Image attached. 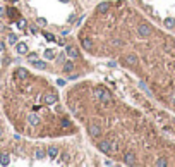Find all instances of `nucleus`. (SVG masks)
Here are the masks:
<instances>
[{
    "label": "nucleus",
    "instance_id": "1",
    "mask_svg": "<svg viewBox=\"0 0 175 167\" xmlns=\"http://www.w3.org/2000/svg\"><path fill=\"white\" fill-rule=\"evenodd\" d=\"M91 59L110 60L134 76L158 107L175 114V33L148 17L132 0H101L77 31Z\"/></svg>",
    "mask_w": 175,
    "mask_h": 167
},
{
    "label": "nucleus",
    "instance_id": "2",
    "mask_svg": "<svg viewBox=\"0 0 175 167\" xmlns=\"http://www.w3.org/2000/svg\"><path fill=\"white\" fill-rule=\"evenodd\" d=\"M89 145L115 164L175 167V138L144 105L131 104L110 84L84 78L62 91Z\"/></svg>",
    "mask_w": 175,
    "mask_h": 167
},
{
    "label": "nucleus",
    "instance_id": "3",
    "mask_svg": "<svg viewBox=\"0 0 175 167\" xmlns=\"http://www.w3.org/2000/svg\"><path fill=\"white\" fill-rule=\"evenodd\" d=\"M2 107L16 131L31 139H67L79 124L50 78L17 66L2 84Z\"/></svg>",
    "mask_w": 175,
    "mask_h": 167
},
{
    "label": "nucleus",
    "instance_id": "4",
    "mask_svg": "<svg viewBox=\"0 0 175 167\" xmlns=\"http://www.w3.org/2000/svg\"><path fill=\"white\" fill-rule=\"evenodd\" d=\"M134 4L161 28L175 33V0H132Z\"/></svg>",
    "mask_w": 175,
    "mask_h": 167
},
{
    "label": "nucleus",
    "instance_id": "5",
    "mask_svg": "<svg viewBox=\"0 0 175 167\" xmlns=\"http://www.w3.org/2000/svg\"><path fill=\"white\" fill-rule=\"evenodd\" d=\"M137 98H139V102L144 107H148L149 109V112L153 114L154 117L158 119V122H160L165 129H167L172 136L175 138V114H172V112L165 110V109H161V107H158V109H153L151 105H149V102H146V98L141 97V95H137Z\"/></svg>",
    "mask_w": 175,
    "mask_h": 167
}]
</instances>
